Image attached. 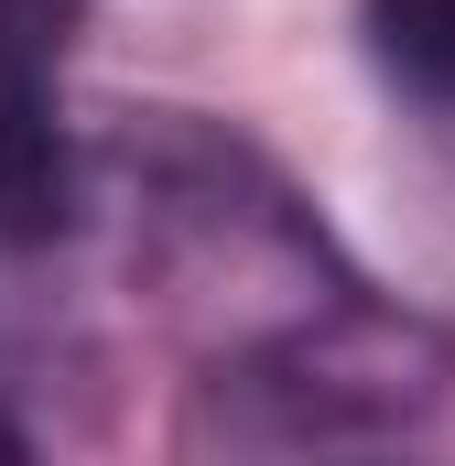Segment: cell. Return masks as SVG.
Masks as SVG:
<instances>
[{"label":"cell","mask_w":455,"mask_h":466,"mask_svg":"<svg viewBox=\"0 0 455 466\" xmlns=\"http://www.w3.org/2000/svg\"><path fill=\"white\" fill-rule=\"evenodd\" d=\"M87 33V0H0V87H44Z\"/></svg>","instance_id":"cell-2"},{"label":"cell","mask_w":455,"mask_h":466,"mask_svg":"<svg viewBox=\"0 0 455 466\" xmlns=\"http://www.w3.org/2000/svg\"><path fill=\"white\" fill-rule=\"evenodd\" d=\"M0 456H22V423H0Z\"/></svg>","instance_id":"cell-3"},{"label":"cell","mask_w":455,"mask_h":466,"mask_svg":"<svg viewBox=\"0 0 455 466\" xmlns=\"http://www.w3.org/2000/svg\"><path fill=\"white\" fill-rule=\"evenodd\" d=\"M369 55L423 109H455V0H369Z\"/></svg>","instance_id":"cell-1"}]
</instances>
